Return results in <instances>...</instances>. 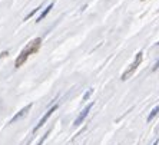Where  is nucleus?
<instances>
[{
  "label": "nucleus",
  "mask_w": 159,
  "mask_h": 145,
  "mask_svg": "<svg viewBox=\"0 0 159 145\" xmlns=\"http://www.w3.org/2000/svg\"><path fill=\"white\" fill-rule=\"evenodd\" d=\"M42 46V37H34L33 40H30L29 43H27L25 48L22 49V52L19 53V56L16 58L15 60V68H20L25 62L27 60V58L32 55H34V53L40 49Z\"/></svg>",
  "instance_id": "obj_1"
},
{
  "label": "nucleus",
  "mask_w": 159,
  "mask_h": 145,
  "mask_svg": "<svg viewBox=\"0 0 159 145\" xmlns=\"http://www.w3.org/2000/svg\"><path fill=\"white\" fill-rule=\"evenodd\" d=\"M142 58H143V53H142V52L136 53V56H135V60H133L132 63L129 65V68H128V69H126V71L122 73V76H120V79H122V81H126V79H129L130 76L135 73V71L138 69V66L142 63Z\"/></svg>",
  "instance_id": "obj_2"
},
{
  "label": "nucleus",
  "mask_w": 159,
  "mask_h": 145,
  "mask_svg": "<svg viewBox=\"0 0 159 145\" xmlns=\"http://www.w3.org/2000/svg\"><path fill=\"white\" fill-rule=\"evenodd\" d=\"M57 108H59V105H57V104H55V105H53L52 108L49 109V111L46 112V114H44V115H43V116H42V118H40V121L37 122V125H36V127L33 128V132H36V131L39 129V128H42V127H43L44 124H46V121H48V119L50 118V115H52L53 112H56V111H57Z\"/></svg>",
  "instance_id": "obj_3"
},
{
  "label": "nucleus",
  "mask_w": 159,
  "mask_h": 145,
  "mask_svg": "<svg viewBox=\"0 0 159 145\" xmlns=\"http://www.w3.org/2000/svg\"><path fill=\"white\" fill-rule=\"evenodd\" d=\"M92 106H93V102H90V104L88 105V106H85V108H83V111L80 112V114H79V116L76 119H75V122H73V125L75 127H79V125H80L82 122H83V121H85V118L86 116H88V114L89 112H90V109H92Z\"/></svg>",
  "instance_id": "obj_4"
},
{
  "label": "nucleus",
  "mask_w": 159,
  "mask_h": 145,
  "mask_svg": "<svg viewBox=\"0 0 159 145\" xmlns=\"http://www.w3.org/2000/svg\"><path fill=\"white\" fill-rule=\"evenodd\" d=\"M32 106H33V104H29V105H26V106H25L23 109H20V111H19L17 114H16V115L10 119V122H9V124H15L16 121H19V119H22L23 116H26V115H27V112H29L30 109H32Z\"/></svg>",
  "instance_id": "obj_5"
},
{
  "label": "nucleus",
  "mask_w": 159,
  "mask_h": 145,
  "mask_svg": "<svg viewBox=\"0 0 159 145\" xmlns=\"http://www.w3.org/2000/svg\"><path fill=\"white\" fill-rule=\"evenodd\" d=\"M53 6H55V2H52V3H49V6H48V7H44V10L42 12L40 15H39V17L36 19V22L39 23V22H40V20H42V19H44V17H46V16L49 15V12H50V10H52V9H53Z\"/></svg>",
  "instance_id": "obj_6"
},
{
  "label": "nucleus",
  "mask_w": 159,
  "mask_h": 145,
  "mask_svg": "<svg viewBox=\"0 0 159 145\" xmlns=\"http://www.w3.org/2000/svg\"><path fill=\"white\" fill-rule=\"evenodd\" d=\"M158 114H159V106H155V108H153V109L151 111V114H149V116H148V119H146V121H148V122H151L152 119L155 118V116L158 115Z\"/></svg>",
  "instance_id": "obj_7"
},
{
  "label": "nucleus",
  "mask_w": 159,
  "mask_h": 145,
  "mask_svg": "<svg viewBox=\"0 0 159 145\" xmlns=\"http://www.w3.org/2000/svg\"><path fill=\"white\" fill-rule=\"evenodd\" d=\"M50 131H52V129H48V131H46V134H44V135H43V137H42V138H40V141L37 142V144H36V145H43V142H44V141H46V139H48V137H49V135H50Z\"/></svg>",
  "instance_id": "obj_8"
},
{
  "label": "nucleus",
  "mask_w": 159,
  "mask_h": 145,
  "mask_svg": "<svg viewBox=\"0 0 159 145\" xmlns=\"http://www.w3.org/2000/svg\"><path fill=\"white\" fill-rule=\"evenodd\" d=\"M40 9H42V6H39V7L33 9V10L30 12L29 15H27V16H26V17H25V20H29V19H30V17H32V16H33V15H34V13H36V12H39V10H40Z\"/></svg>",
  "instance_id": "obj_9"
},
{
  "label": "nucleus",
  "mask_w": 159,
  "mask_h": 145,
  "mask_svg": "<svg viewBox=\"0 0 159 145\" xmlns=\"http://www.w3.org/2000/svg\"><path fill=\"white\" fill-rule=\"evenodd\" d=\"M92 93H93V88H90L88 92H85V95H83V101H88L89 98H90V95H92Z\"/></svg>",
  "instance_id": "obj_10"
},
{
  "label": "nucleus",
  "mask_w": 159,
  "mask_h": 145,
  "mask_svg": "<svg viewBox=\"0 0 159 145\" xmlns=\"http://www.w3.org/2000/svg\"><path fill=\"white\" fill-rule=\"evenodd\" d=\"M156 69H159V59H158V60H156V63H155V65H153V68H152V71L155 72V71H156Z\"/></svg>",
  "instance_id": "obj_11"
},
{
  "label": "nucleus",
  "mask_w": 159,
  "mask_h": 145,
  "mask_svg": "<svg viewBox=\"0 0 159 145\" xmlns=\"http://www.w3.org/2000/svg\"><path fill=\"white\" fill-rule=\"evenodd\" d=\"M153 145H158V141H155V142H153Z\"/></svg>",
  "instance_id": "obj_12"
},
{
  "label": "nucleus",
  "mask_w": 159,
  "mask_h": 145,
  "mask_svg": "<svg viewBox=\"0 0 159 145\" xmlns=\"http://www.w3.org/2000/svg\"><path fill=\"white\" fill-rule=\"evenodd\" d=\"M156 45H159V42H158V43H156Z\"/></svg>",
  "instance_id": "obj_13"
}]
</instances>
